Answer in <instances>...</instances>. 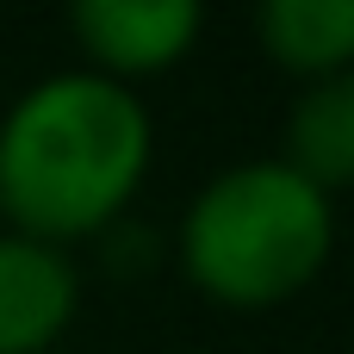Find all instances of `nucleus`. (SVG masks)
<instances>
[{
	"instance_id": "nucleus-1",
	"label": "nucleus",
	"mask_w": 354,
	"mask_h": 354,
	"mask_svg": "<svg viewBox=\"0 0 354 354\" xmlns=\"http://www.w3.org/2000/svg\"><path fill=\"white\" fill-rule=\"evenodd\" d=\"M149 168V100L81 62L50 68L0 112V230L81 249L131 218Z\"/></svg>"
},
{
	"instance_id": "nucleus-2",
	"label": "nucleus",
	"mask_w": 354,
	"mask_h": 354,
	"mask_svg": "<svg viewBox=\"0 0 354 354\" xmlns=\"http://www.w3.org/2000/svg\"><path fill=\"white\" fill-rule=\"evenodd\" d=\"M336 199L280 156H243L205 174L168 236L174 274L218 311H280L336 261Z\"/></svg>"
},
{
	"instance_id": "nucleus-3",
	"label": "nucleus",
	"mask_w": 354,
	"mask_h": 354,
	"mask_svg": "<svg viewBox=\"0 0 354 354\" xmlns=\"http://www.w3.org/2000/svg\"><path fill=\"white\" fill-rule=\"evenodd\" d=\"M68 37L81 50V68L137 87L193 56V44L205 37V6L199 0H81L68 6Z\"/></svg>"
},
{
	"instance_id": "nucleus-4",
	"label": "nucleus",
	"mask_w": 354,
	"mask_h": 354,
	"mask_svg": "<svg viewBox=\"0 0 354 354\" xmlns=\"http://www.w3.org/2000/svg\"><path fill=\"white\" fill-rule=\"evenodd\" d=\"M81 299L87 274L75 249L0 230V354H62Z\"/></svg>"
},
{
	"instance_id": "nucleus-5",
	"label": "nucleus",
	"mask_w": 354,
	"mask_h": 354,
	"mask_svg": "<svg viewBox=\"0 0 354 354\" xmlns=\"http://www.w3.org/2000/svg\"><path fill=\"white\" fill-rule=\"evenodd\" d=\"M274 156L292 174H305L317 193H330V199L348 193L354 187V75L299 81Z\"/></svg>"
},
{
	"instance_id": "nucleus-6",
	"label": "nucleus",
	"mask_w": 354,
	"mask_h": 354,
	"mask_svg": "<svg viewBox=\"0 0 354 354\" xmlns=\"http://www.w3.org/2000/svg\"><path fill=\"white\" fill-rule=\"evenodd\" d=\"M249 25L268 62L292 81L354 75V0H268Z\"/></svg>"
},
{
	"instance_id": "nucleus-7",
	"label": "nucleus",
	"mask_w": 354,
	"mask_h": 354,
	"mask_svg": "<svg viewBox=\"0 0 354 354\" xmlns=\"http://www.w3.org/2000/svg\"><path fill=\"white\" fill-rule=\"evenodd\" d=\"M93 255H100L106 274H143V268L168 261V243H162L156 230H143L137 218H118L106 236H93Z\"/></svg>"
}]
</instances>
